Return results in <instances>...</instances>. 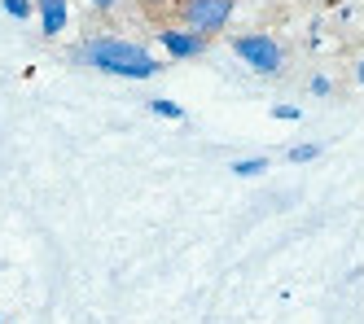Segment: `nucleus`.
<instances>
[{
	"mask_svg": "<svg viewBox=\"0 0 364 324\" xmlns=\"http://www.w3.org/2000/svg\"><path fill=\"white\" fill-rule=\"evenodd\" d=\"M321 158V145H294L290 149V162H316Z\"/></svg>",
	"mask_w": 364,
	"mask_h": 324,
	"instance_id": "nucleus-9",
	"label": "nucleus"
},
{
	"mask_svg": "<svg viewBox=\"0 0 364 324\" xmlns=\"http://www.w3.org/2000/svg\"><path fill=\"white\" fill-rule=\"evenodd\" d=\"M180 26H189L198 36H220L224 26L232 22V9H237V0H180Z\"/></svg>",
	"mask_w": 364,
	"mask_h": 324,
	"instance_id": "nucleus-2",
	"label": "nucleus"
},
{
	"mask_svg": "<svg viewBox=\"0 0 364 324\" xmlns=\"http://www.w3.org/2000/svg\"><path fill=\"white\" fill-rule=\"evenodd\" d=\"M70 58L101 75H119V79H154L163 70L145 44L123 40V36H88L80 48H70Z\"/></svg>",
	"mask_w": 364,
	"mask_h": 324,
	"instance_id": "nucleus-1",
	"label": "nucleus"
},
{
	"mask_svg": "<svg viewBox=\"0 0 364 324\" xmlns=\"http://www.w3.org/2000/svg\"><path fill=\"white\" fill-rule=\"evenodd\" d=\"M31 9H36V0H5L9 18H31Z\"/></svg>",
	"mask_w": 364,
	"mask_h": 324,
	"instance_id": "nucleus-8",
	"label": "nucleus"
},
{
	"mask_svg": "<svg viewBox=\"0 0 364 324\" xmlns=\"http://www.w3.org/2000/svg\"><path fill=\"white\" fill-rule=\"evenodd\" d=\"M264 171H268V162H264V158H237V162H232V176H242V180L264 176Z\"/></svg>",
	"mask_w": 364,
	"mask_h": 324,
	"instance_id": "nucleus-6",
	"label": "nucleus"
},
{
	"mask_svg": "<svg viewBox=\"0 0 364 324\" xmlns=\"http://www.w3.org/2000/svg\"><path fill=\"white\" fill-rule=\"evenodd\" d=\"M88 5H97V9H101V14H110V9H114V5H119V0H88Z\"/></svg>",
	"mask_w": 364,
	"mask_h": 324,
	"instance_id": "nucleus-12",
	"label": "nucleus"
},
{
	"mask_svg": "<svg viewBox=\"0 0 364 324\" xmlns=\"http://www.w3.org/2000/svg\"><path fill=\"white\" fill-rule=\"evenodd\" d=\"M272 114H277L281 123H294V119H299L303 110H299V105H277V110H272Z\"/></svg>",
	"mask_w": 364,
	"mask_h": 324,
	"instance_id": "nucleus-10",
	"label": "nucleus"
},
{
	"mask_svg": "<svg viewBox=\"0 0 364 324\" xmlns=\"http://www.w3.org/2000/svg\"><path fill=\"white\" fill-rule=\"evenodd\" d=\"M232 53H237L246 66H255L259 75H277V70L285 66V48H281L272 36H264V31L237 36V40H232Z\"/></svg>",
	"mask_w": 364,
	"mask_h": 324,
	"instance_id": "nucleus-3",
	"label": "nucleus"
},
{
	"mask_svg": "<svg viewBox=\"0 0 364 324\" xmlns=\"http://www.w3.org/2000/svg\"><path fill=\"white\" fill-rule=\"evenodd\" d=\"M355 79H360V88H364V58L355 62Z\"/></svg>",
	"mask_w": 364,
	"mask_h": 324,
	"instance_id": "nucleus-13",
	"label": "nucleus"
},
{
	"mask_svg": "<svg viewBox=\"0 0 364 324\" xmlns=\"http://www.w3.org/2000/svg\"><path fill=\"white\" fill-rule=\"evenodd\" d=\"M36 14H40V31L53 40L66 31V22H70V5L66 0H36Z\"/></svg>",
	"mask_w": 364,
	"mask_h": 324,
	"instance_id": "nucleus-5",
	"label": "nucleus"
},
{
	"mask_svg": "<svg viewBox=\"0 0 364 324\" xmlns=\"http://www.w3.org/2000/svg\"><path fill=\"white\" fill-rule=\"evenodd\" d=\"M141 5H149V9H163V0H141Z\"/></svg>",
	"mask_w": 364,
	"mask_h": 324,
	"instance_id": "nucleus-14",
	"label": "nucleus"
},
{
	"mask_svg": "<svg viewBox=\"0 0 364 324\" xmlns=\"http://www.w3.org/2000/svg\"><path fill=\"white\" fill-rule=\"evenodd\" d=\"M159 40H163V48H167L171 62H193V58H202V53H206V44H211L206 36L189 31V26H163Z\"/></svg>",
	"mask_w": 364,
	"mask_h": 324,
	"instance_id": "nucleus-4",
	"label": "nucleus"
},
{
	"mask_svg": "<svg viewBox=\"0 0 364 324\" xmlns=\"http://www.w3.org/2000/svg\"><path fill=\"white\" fill-rule=\"evenodd\" d=\"M149 110L159 114V119H171V123H180V119H185V110H180V105H176L171 97H159V101H149Z\"/></svg>",
	"mask_w": 364,
	"mask_h": 324,
	"instance_id": "nucleus-7",
	"label": "nucleus"
},
{
	"mask_svg": "<svg viewBox=\"0 0 364 324\" xmlns=\"http://www.w3.org/2000/svg\"><path fill=\"white\" fill-rule=\"evenodd\" d=\"M311 92H316V97H329V79H311Z\"/></svg>",
	"mask_w": 364,
	"mask_h": 324,
	"instance_id": "nucleus-11",
	"label": "nucleus"
}]
</instances>
